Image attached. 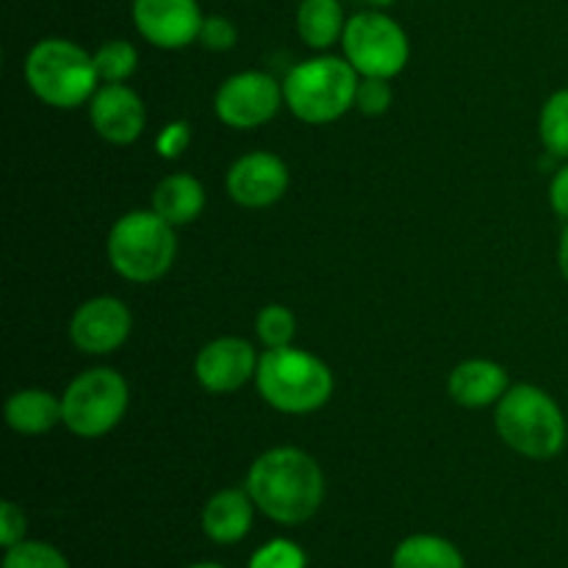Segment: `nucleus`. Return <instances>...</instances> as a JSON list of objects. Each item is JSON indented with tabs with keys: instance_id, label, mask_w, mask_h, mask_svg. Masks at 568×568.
Returning a JSON list of instances; mask_svg holds the SVG:
<instances>
[{
	"instance_id": "26",
	"label": "nucleus",
	"mask_w": 568,
	"mask_h": 568,
	"mask_svg": "<svg viewBox=\"0 0 568 568\" xmlns=\"http://www.w3.org/2000/svg\"><path fill=\"white\" fill-rule=\"evenodd\" d=\"M247 568H305V552L292 541H277L264 544L258 552L250 558Z\"/></svg>"
},
{
	"instance_id": "33",
	"label": "nucleus",
	"mask_w": 568,
	"mask_h": 568,
	"mask_svg": "<svg viewBox=\"0 0 568 568\" xmlns=\"http://www.w3.org/2000/svg\"><path fill=\"white\" fill-rule=\"evenodd\" d=\"M189 568H222V566H216V564H197V566H189Z\"/></svg>"
},
{
	"instance_id": "5",
	"label": "nucleus",
	"mask_w": 568,
	"mask_h": 568,
	"mask_svg": "<svg viewBox=\"0 0 568 568\" xmlns=\"http://www.w3.org/2000/svg\"><path fill=\"white\" fill-rule=\"evenodd\" d=\"M358 81V72L347 59L316 55L288 70L283 81V98L297 120L308 125H325L353 109Z\"/></svg>"
},
{
	"instance_id": "28",
	"label": "nucleus",
	"mask_w": 568,
	"mask_h": 568,
	"mask_svg": "<svg viewBox=\"0 0 568 568\" xmlns=\"http://www.w3.org/2000/svg\"><path fill=\"white\" fill-rule=\"evenodd\" d=\"M192 142V131H189V122H170V125L161 128L159 139H155V150H159L161 159L172 161L178 155H183V150Z\"/></svg>"
},
{
	"instance_id": "24",
	"label": "nucleus",
	"mask_w": 568,
	"mask_h": 568,
	"mask_svg": "<svg viewBox=\"0 0 568 568\" xmlns=\"http://www.w3.org/2000/svg\"><path fill=\"white\" fill-rule=\"evenodd\" d=\"M3 568H70L64 555L42 541H20L6 549Z\"/></svg>"
},
{
	"instance_id": "16",
	"label": "nucleus",
	"mask_w": 568,
	"mask_h": 568,
	"mask_svg": "<svg viewBox=\"0 0 568 568\" xmlns=\"http://www.w3.org/2000/svg\"><path fill=\"white\" fill-rule=\"evenodd\" d=\"M253 510L255 503L247 494V488H225L216 491L214 497L205 503L203 516V532L214 544H236L253 527Z\"/></svg>"
},
{
	"instance_id": "11",
	"label": "nucleus",
	"mask_w": 568,
	"mask_h": 568,
	"mask_svg": "<svg viewBox=\"0 0 568 568\" xmlns=\"http://www.w3.org/2000/svg\"><path fill=\"white\" fill-rule=\"evenodd\" d=\"M131 311L116 297H92L70 320V342L87 355H109L131 336Z\"/></svg>"
},
{
	"instance_id": "19",
	"label": "nucleus",
	"mask_w": 568,
	"mask_h": 568,
	"mask_svg": "<svg viewBox=\"0 0 568 568\" xmlns=\"http://www.w3.org/2000/svg\"><path fill=\"white\" fill-rule=\"evenodd\" d=\"M347 17L342 0H300L297 33L308 48L327 50L344 37Z\"/></svg>"
},
{
	"instance_id": "12",
	"label": "nucleus",
	"mask_w": 568,
	"mask_h": 568,
	"mask_svg": "<svg viewBox=\"0 0 568 568\" xmlns=\"http://www.w3.org/2000/svg\"><path fill=\"white\" fill-rule=\"evenodd\" d=\"M225 183L233 203L244 205V209H266L286 194L288 166L283 164L281 155L255 150V153L233 161Z\"/></svg>"
},
{
	"instance_id": "18",
	"label": "nucleus",
	"mask_w": 568,
	"mask_h": 568,
	"mask_svg": "<svg viewBox=\"0 0 568 568\" xmlns=\"http://www.w3.org/2000/svg\"><path fill=\"white\" fill-rule=\"evenodd\" d=\"M205 209V189L194 175H178L164 178L159 186L153 189V211L164 216L172 227L189 225L197 220Z\"/></svg>"
},
{
	"instance_id": "14",
	"label": "nucleus",
	"mask_w": 568,
	"mask_h": 568,
	"mask_svg": "<svg viewBox=\"0 0 568 568\" xmlns=\"http://www.w3.org/2000/svg\"><path fill=\"white\" fill-rule=\"evenodd\" d=\"M89 120L109 144H133L148 125L142 98L125 83H103L89 100Z\"/></svg>"
},
{
	"instance_id": "15",
	"label": "nucleus",
	"mask_w": 568,
	"mask_h": 568,
	"mask_svg": "<svg viewBox=\"0 0 568 568\" xmlns=\"http://www.w3.org/2000/svg\"><path fill=\"white\" fill-rule=\"evenodd\" d=\"M449 397L464 408H486L503 399L508 392V372L497 361L471 358L464 361L449 375Z\"/></svg>"
},
{
	"instance_id": "6",
	"label": "nucleus",
	"mask_w": 568,
	"mask_h": 568,
	"mask_svg": "<svg viewBox=\"0 0 568 568\" xmlns=\"http://www.w3.org/2000/svg\"><path fill=\"white\" fill-rule=\"evenodd\" d=\"M105 253L120 277L131 283H155L175 264V227L153 209L131 211L109 231Z\"/></svg>"
},
{
	"instance_id": "8",
	"label": "nucleus",
	"mask_w": 568,
	"mask_h": 568,
	"mask_svg": "<svg viewBox=\"0 0 568 568\" xmlns=\"http://www.w3.org/2000/svg\"><path fill=\"white\" fill-rule=\"evenodd\" d=\"M344 59L361 78H388L405 70L410 42L405 28L383 9H364L347 20L342 37Z\"/></svg>"
},
{
	"instance_id": "22",
	"label": "nucleus",
	"mask_w": 568,
	"mask_h": 568,
	"mask_svg": "<svg viewBox=\"0 0 568 568\" xmlns=\"http://www.w3.org/2000/svg\"><path fill=\"white\" fill-rule=\"evenodd\" d=\"M541 142L558 159H568V89H560L541 109Z\"/></svg>"
},
{
	"instance_id": "4",
	"label": "nucleus",
	"mask_w": 568,
	"mask_h": 568,
	"mask_svg": "<svg viewBox=\"0 0 568 568\" xmlns=\"http://www.w3.org/2000/svg\"><path fill=\"white\" fill-rule=\"evenodd\" d=\"M26 81L31 92L53 109H78L98 92L94 55L70 39L50 37L33 44L26 59Z\"/></svg>"
},
{
	"instance_id": "2",
	"label": "nucleus",
	"mask_w": 568,
	"mask_h": 568,
	"mask_svg": "<svg viewBox=\"0 0 568 568\" xmlns=\"http://www.w3.org/2000/svg\"><path fill=\"white\" fill-rule=\"evenodd\" d=\"M497 433L514 453L530 460H549L566 447V416L544 388L519 383L497 403Z\"/></svg>"
},
{
	"instance_id": "25",
	"label": "nucleus",
	"mask_w": 568,
	"mask_h": 568,
	"mask_svg": "<svg viewBox=\"0 0 568 568\" xmlns=\"http://www.w3.org/2000/svg\"><path fill=\"white\" fill-rule=\"evenodd\" d=\"M392 83L388 78H361L355 92V109L366 116H381L392 109Z\"/></svg>"
},
{
	"instance_id": "21",
	"label": "nucleus",
	"mask_w": 568,
	"mask_h": 568,
	"mask_svg": "<svg viewBox=\"0 0 568 568\" xmlns=\"http://www.w3.org/2000/svg\"><path fill=\"white\" fill-rule=\"evenodd\" d=\"M94 70L103 83H125L136 72L139 53L128 39H109L94 50Z\"/></svg>"
},
{
	"instance_id": "9",
	"label": "nucleus",
	"mask_w": 568,
	"mask_h": 568,
	"mask_svg": "<svg viewBox=\"0 0 568 568\" xmlns=\"http://www.w3.org/2000/svg\"><path fill=\"white\" fill-rule=\"evenodd\" d=\"M283 100V83H277L270 72L244 70L216 89L214 111L227 128L253 131L277 114Z\"/></svg>"
},
{
	"instance_id": "23",
	"label": "nucleus",
	"mask_w": 568,
	"mask_h": 568,
	"mask_svg": "<svg viewBox=\"0 0 568 568\" xmlns=\"http://www.w3.org/2000/svg\"><path fill=\"white\" fill-rule=\"evenodd\" d=\"M294 331H297V322H294V314L283 305H264L255 316V333H258L261 344L266 349L288 347L294 338Z\"/></svg>"
},
{
	"instance_id": "3",
	"label": "nucleus",
	"mask_w": 568,
	"mask_h": 568,
	"mask_svg": "<svg viewBox=\"0 0 568 568\" xmlns=\"http://www.w3.org/2000/svg\"><path fill=\"white\" fill-rule=\"evenodd\" d=\"M255 386L266 405L281 414L303 416L320 410L333 397V372L322 358L288 344L261 355Z\"/></svg>"
},
{
	"instance_id": "10",
	"label": "nucleus",
	"mask_w": 568,
	"mask_h": 568,
	"mask_svg": "<svg viewBox=\"0 0 568 568\" xmlns=\"http://www.w3.org/2000/svg\"><path fill=\"white\" fill-rule=\"evenodd\" d=\"M131 17L142 39L161 50H181L197 42L205 20L197 0H133Z\"/></svg>"
},
{
	"instance_id": "7",
	"label": "nucleus",
	"mask_w": 568,
	"mask_h": 568,
	"mask_svg": "<svg viewBox=\"0 0 568 568\" xmlns=\"http://www.w3.org/2000/svg\"><path fill=\"white\" fill-rule=\"evenodd\" d=\"M128 403H131V392H128L125 377L114 369L98 366V369L81 372L67 386L61 397V422L78 438H100L120 425Z\"/></svg>"
},
{
	"instance_id": "32",
	"label": "nucleus",
	"mask_w": 568,
	"mask_h": 568,
	"mask_svg": "<svg viewBox=\"0 0 568 568\" xmlns=\"http://www.w3.org/2000/svg\"><path fill=\"white\" fill-rule=\"evenodd\" d=\"M364 3L369 6V9H388V6H394L397 0H364Z\"/></svg>"
},
{
	"instance_id": "30",
	"label": "nucleus",
	"mask_w": 568,
	"mask_h": 568,
	"mask_svg": "<svg viewBox=\"0 0 568 568\" xmlns=\"http://www.w3.org/2000/svg\"><path fill=\"white\" fill-rule=\"evenodd\" d=\"M549 205L560 220L568 222V164L560 166L549 183Z\"/></svg>"
},
{
	"instance_id": "20",
	"label": "nucleus",
	"mask_w": 568,
	"mask_h": 568,
	"mask_svg": "<svg viewBox=\"0 0 568 568\" xmlns=\"http://www.w3.org/2000/svg\"><path fill=\"white\" fill-rule=\"evenodd\" d=\"M392 568H466V560L447 538L410 536L394 549Z\"/></svg>"
},
{
	"instance_id": "13",
	"label": "nucleus",
	"mask_w": 568,
	"mask_h": 568,
	"mask_svg": "<svg viewBox=\"0 0 568 568\" xmlns=\"http://www.w3.org/2000/svg\"><path fill=\"white\" fill-rule=\"evenodd\" d=\"M255 369H258V355L253 344L236 336L214 338L200 349L194 361V377L211 394L239 392L250 377H255Z\"/></svg>"
},
{
	"instance_id": "29",
	"label": "nucleus",
	"mask_w": 568,
	"mask_h": 568,
	"mask_svg": "<svg viewBox=\"0 0 568 568\" xmlns=\"http://www.w3.org/2000/svg\"><path fill=\"white\" fill-rule=\"evenodd\" d=\"M22 538H26V514L14 503H3L0 505V544L9 549Z\"/></svg>"
},
{
	"instance_id": "17",
	"label": "nucleus",
	"mask_w": 568,
	"mask_h": 568,
	"mask_svg": "<svg viewBox=\"0 0 568 568\" xmlns=\"http://www.w3.org/2000/svg\"><path fill=\"white\" fill-rule=\"evenodd\" d=\"M6 425L20 436H44L61 422V399L44 388H22L6 399Z\"/></svg>"
},
{
	"instance_id": "31",
	"label": "nucleus",
	"mask_w": 568,
	"mask_h": 568,
	"mask_svg": "<svg viewBox=\"0 0 568 568\" xmlns=\"http://www.w3.org/2000/svg\"><path fill=\"white\" fill-rule=\"evenodd\" d=\"M558 264H560V272H564V277L568 281V225H566V231L560 233V244H558Z\"/></svg>"
},
{
	"instance_id": "27",
	"label": "nucleus",
	"mask_w": 568,
	"mask_h": 568,
	"mask_svg": "<svg viewBox=\"0 0 568 568\" xmlns=\"http://www.w3.org/2000/svg\"><path fill=\"white\" fill-rule=\"evenodd\" d=\"M203 48L214 50V53H225L231 50L233 44L239 42V28L236 22L227 20L222 14H209L203 20V28H200V39H197Z\"/></svg>"
},
{
	"instance_id": "1",
	"label": "nucleus",
	"mask_w": 568,
	"mask_h": 568,
	"mask_svg": "<svg viewBox=\"0 0 568 568\" xmlns=\"http://www.w3.org/2000/svg\"><path fill=\"white\" fill-rule=\"evenodd\" d=\"M244 488L272 521L303 525L325 499V475L305 449L275 447L253 460Z\"/></svg>"
}]
</instances>
